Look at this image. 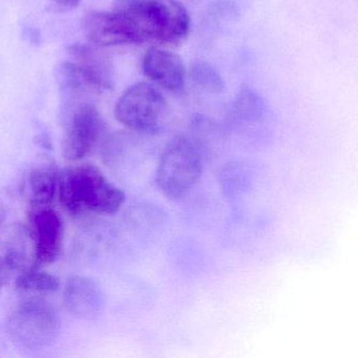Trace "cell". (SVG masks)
<instances>
[{"mask_svg": "<svg viewBox=\"0 0 358 358\" xmlns=\"http://www.w3.org/2000/svg\"><path fill=\"white\" fill-rule=\"evenodd\" d=\"M69 53L92 89L98 91L113 90L115 85L114 70L106 56L90 45L81 43L71 45Z\"/></svg>", "mask_w": 358, "mask_h": 358, "instance_id": "obj_11", "label": "cell"}, {"mask_svg": "<svg viewBox=\"0 0 358 358\" xmlns=\"http://www.w3.org/2000/svg\"><path fill=\"white\" fill-rule=\"evenodd\" d=\"M142 71L157 87L180 93L187 80V69L183 59L175 52L163 48H152L142 59Z\"/></svg>", "mask_w": 358, "mask_h": 358, "instance_id": "obj_8", "label": "cell"}, {"mask_svg": "<svg viewBox=\"0 0 358 358\" xmlns=\"http://www.w3.org/2000/svg\"><path fill=\"white\" fill-rule=\"evenodd\" d=\"M60 318L55 308L41 297H30L15 306L7 318L8 336L27 351H39L57 339Z\"/></svg>", "mask_w": 358, "mask_h": 358, "instance_id": "obj_4", "label": "cell"}, {"mask_svg": "<svg viewBox=\"0 0 358 358\" xmlns=\"http://www.w3.org/2000/svg\"><path fill=\"white\" fill-rule=\"evenodd\" d=\"M35 263L49 265L59 259L64 243V223L57 213L49 207L38 208L33 215Z\"/></svg>", "mask_w": 358, "mask_h": 358, "instance_id": "obj_9", "label": "cell"}, {"mask_svg": "<svg viewBox=\"0 0 358 358\" xmlns=\"http://www.w3.org/2000/svg\"><path fill=\"white\" fill-rule=\"evenodd\" d=\"M205 144L196 135H179L163 150L156 171V184L171 200L187 196L204 169Z\"/></svg>", "mask_w": 358, "mask_h": 358, "instance_id": "obj_3", "label": "cell"}, {"mask_svg": "<svg viewBox=\"0 0 358 358\" xmlns=\"http://www.w3.org/2000/svg\"><path fill=\"white\" fill-rule=\"evenodd\" d=\"M59 173L53 165L33 169L30 175L31 203L35 208L49 207L58 189Z\"/></svg>", "mask_w": 358, "mask_h": 358, "instance_id": "obj_12", "label": "cell"}, {"mask_svg": "<svg viewBox=\"0 0 358 358\" xmlns=\"http://www.w3.org/2000/svg\"><path fill=\"white\" fill-rule=\"evenodd\" d=\"M64 303L75 317L92 320L101 314L104 296L97 282L87 276L75 275L66 282Z\"/></svg>", "mask_w": 358, "mask_h": 358, "instance_id": "obj_10", "label": "cell"}, {"mask_svg": "<svg viewBox=\"0 0 358 358\" xmlns=\"http://www.w3.org/2000/svg\"><path fill=\"white\" fill-rule=\"evenodd\" d=\"M169 113V104L159 87L148 83L129 87L115 106L117 121L138 133H156L164 124Z\"/></svg>", "mask_w": 358, "mask_h": 358, "instance_id": "obj_5", "label": "cell"}, {"mask_svg": "<svg viewBox=\"0 0 358 358\" xmlns=\"http://www.w3.org/2000/svg\"><path fill=\"white\" fill-rule=\"evenodd\" d=\"M58 192L62 206L72 213L113 215L122 206L125 194L98 167L81 164L59 173Z\"/></svg>", "mask_w": 358, "mask_h": 358, "instance_id": "obj_2", "label": "cell"}, {"mask_svg": "<svg viewBox=\"0 0 358 358\" xmlns=\"http://www.w3.org/2000/svg\"><path fill=\"white\" fill-rule=\"evenodd\" d=\"M189 76L194 85L205 91L219 93L224 89V80L221 75L207 62H194L190 69Z\"/></svg>", "mask_w": 358, "mask_h": 358, "instance_id": "obj_15", "label": "cell"}, {"mask_svg": "<svg viewBox=\"0 0 358 358\" xmlns=\"http://www.w3.org/2000/svg\"><path fill=\"white\" fill-rule=\"evenodd\" d=\"M104 131L99 110L91 103L79 106L69 121L62 139V152L69 161L87 157L97 145Z\"/></svg>", "mask_w": 358, "mask_h": 358, "instance_id": "obj_6", "label": "cell"}, {"mask_svg": "<svg viewBox=\"0 0 358 358\" xmlns=\"http://www.w3.org/2000/svg\"><path fill=\"white\" fill-rule=\"evenodd\" d=\"M114 12L129 22L140 45L178 47L189 36L190 15L179 0H116Z\"/></svg>", "mask_w": 358, "mask_h": 358, "instance_id": "obj_1", "label": "cell"}, {"mask_svg": "<svg viewBox=\"0 0 358 358\" xmlns=\"http://www.w3.org/2000/svg\"><path fill=\"white\" fill-rule=\"evenodd\" d=\"M59 285V280L55 275L38 269L24 271L16 280V288L24 292H55Z\"/></svg>", "mask_w": 358, "mask_h": 358, "instance_id": "obj_14", "label": "cell"}, {"mask_svg": "<svg viewBox=\"0 0 358 358\" xmlns=\"http://www.w3.org/2000/svg\"><path fill=\"white\" fill-rule=\"evenodd\" d=\"M62 9H75L80 5L81 0H50Z\"/></svg>", "mask_w": 358, "mask_h": 358, "instance_id": "obj_16", "label": "cell"}, {"mask_svg": "<svg viewBox=\"0 0 358 358\" xmlns=\"http://www.w3.org/2000/svg\"><path fill=\"white\" fill-rule=\"evenodd\" d=\"M231 116L236 121L257 120L263 115L264 101L253 90H241L231 106Z\"/></svg>", "mask_w": 358, "mask_h": 358, "instance_id": "obj_13", "label": "cell"}, {"mask_svg": "<svg viewBox=\"0 0 358 358\" xmlns=\"http://www.w3.org/2000/svg\"><path fill=\"white\" fill-rule=\"evenodd\" d=\"M81 30L87 41L97 47L140 45L129 22L114 11L90 12L83 18Z\"/></svg>", "mask_w": 358, "mask_h": 358, "instance_id": "obj_7", "label": "cell"}]
</instances>
